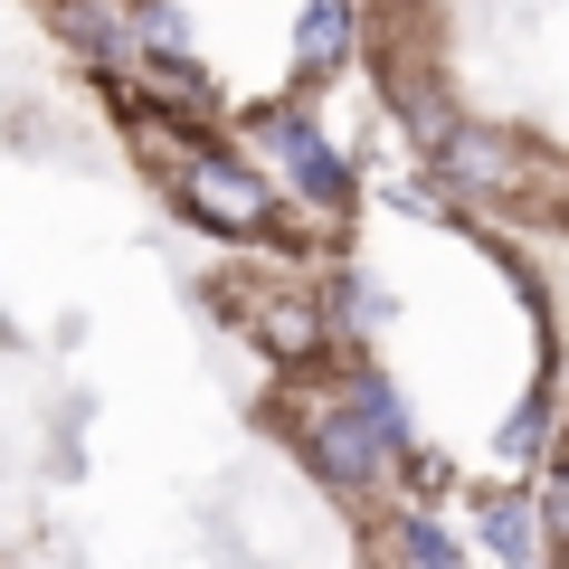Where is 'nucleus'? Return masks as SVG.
I'll return each instance as SVG.
<instances>
[{"label":"nucleus","mask_w":569,"mask_h":569,"mask_svg":"<svg viewBox=\"0 0 569 569\" xmlns=\"http://www.w3.org/2000/svg\"><path fill=\"white\" fill-rule=\"evenodd\" d=\"M389 447H399V399H389L380 380H351V399L313 408V427H305V456H313V475H323V485H342V493L380 485Z\"/></svg>","instance_id":"nucleus-1"},{"label":"nucleus","mask_w":569,"mask_h":569,"mask_svg":"<svg viewBox=\"0 0 569 569\" xmlns=\"http://www.w3.org/2000/svg\"><path fill=\"white\" fill-rule=\"evenodd\" d=\"M181 200H190V219H209V228H266V181L257 171H238V162H219V152H190L181 162Z\"/></svg>","instance_id":"nucleus-2"},{"label":"nucleus","mask_w":569,"mask_h":569,"mask_svg":"<svg viewBox=\"0 0 569 569\" xmlns=\"http://www.w3.org/2000/svg\"><path fill=\"white\" fill-rule=\"evenodd\" d=\"M257 133L284 152V171H295V190H305V200H323V209H342V200H351V171H342V152H332V142L313 133L305 114H266Z\"/></svg>","instance_id":"nucleus-3"},{"label":"nucleus","mask_w":569,"mask_h":569,"mask_svg":"<svg viewBox=\"0 0 569 569\" xmlns=\"http://www.w3.org/2000/svg\"><path fill=\"white\" fill-rule=\"evenodd\" d=\"M437 171H447L456 190H512V181H522V142H503V133H475V123H456V133L437 142Z\"/></svg>","instance_id":"nucleus-4"},{"label":"nucleus","mask_w":569,"mask_h":569,"mask_svg":"<svg viewBox=\"0 0 569 569\" xmlns=\"http://www.w3.org/2000/svg\"><path fill=\"white\" fill-rule=\"evenodd\" d=\"M342 48H351V0H313L305 29H295V58L323 77V67H342Z\"/></svg>","instance_id":"nucleus-5"},{"label":"nucleus","mask_w":569,"mask_h":569,"mask_svg":"<svg viewBox=\"0 0 569 569\" xmlns=\"http://www.w3.org/2000/svg\"><path fill=\"white\" fill-rule=\"evenodd\" d=\"M257 342L276 351V361H305V351L323 342V323H313L305 305H266V313H257Z\"/></svg>","instance_id":"nucleus-6"},{"label":"nucleus","mask_w":569,"mask_h":569,"mask_svg":"<svg viewBox=\"0 0 569 569\" xmlns=\"http://www.w3.org/2000/svg\"><path fill=\"white\" fill-rule=\"evenodd\" d=\"M485 541L503 550L512 569H522V560H531V541H541V522H531V503H512V493H503V503H485Z\"/></svg>","instance_id":"nucleus-7"},{"label":"nucleus","mask_w":569,"mask_h":569,"mask_svg":"<svg viewBox=\"0 0 569 569\" xmlns=\"http://www.w3.org/2000/svg\"><path fill=\"white\" fill-rule=\"evenodd\" d=\"M399 550H408V569H456V541L437 522H399Z\"/></svg>","instance_id":"nucleus-8"}]
</instances>
